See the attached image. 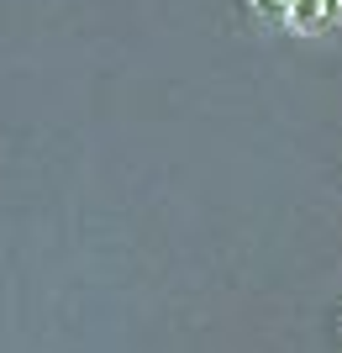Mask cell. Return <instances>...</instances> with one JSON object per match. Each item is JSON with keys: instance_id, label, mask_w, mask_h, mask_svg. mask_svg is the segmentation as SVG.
<instances>
[{"instance_id": "cell-1", "label": "cell", "mask_w": 342, "mask_h": 353, "mask_svg": "<svg viewBox=\"0 0 342 353\" xmlns=\"http://www.w3.org/2000/svg\"><path fill=\"white\" fill-rule=\"evenodd\" d=\"M332 6H337V0H290V27H300V32L321 27Z\"/></svg>"}, {"instance_id": "cell-2", "label": "cell", "mask_w": 342, "mask_h": 353, "mask_svg": "<svg viewBox=\"0 0 342 353\" xmlns=\"http://www.w3.org/2000/svg\"><path fill=\"white\" fill-rule=\"evenodd\" d=\"M258 16H290V0H253Z\"/></svg>"}, {"instance_id": "cell-3", "label": "cell", "mask_w": 342, "mask_h": 353, "mask_svg": "<svg viewBox=\"0 0 342 353\" xmlns=\"http://www.w3.org/2000/svg\"><path fill=\"white\" fill-rule=\"evenodd\" d=\"M337 6H342V0H337Z\"/></svg>"}]
</instances>
